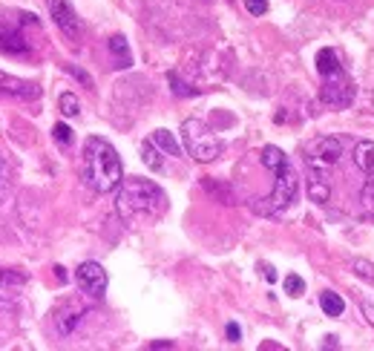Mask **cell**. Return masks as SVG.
I'll return each instance as SVG.
<instances>
[{
	"mask_svg": "<svg viewBox=\"0 0 374 351\" xmlns=\"http://www.w3.org/2000/svg\"><path fill=\"white\" fill-rule=\"evenodd\" d=\"M116 210L124 222L159 219V216H164V210H168V193H164L156 181L130 176L118 185Z\"/></svg>",
	"mask_w": 374,
	"mask_h": 351,
	"instance_id": "obj_1",
	"label": "cell"
},
{
	"mask_svg": "<svg viewBox=\"0 0 374 351\" xmlns=\"http://www.w3.org/2000/svg\"><path fill=\"white\" fill-rule=\"evenodd\" d=\"M84 181L95 193H113L124 181V167L107 138L92 135L84 144Z\"/></svg>",
	"mask_w": 374,
	"mask_h": 351,
	"instance_id": "obj_2",
	"label": "cell"
},
{
	"mask_svg": "<svg viewBox=\"0 0 374 351\" xmlns=\"http://www.w3.org/2000/svg\"><path fill=\"white\" fill-rule=\"evenodd\" d=\"M182 144L187 150V156L199 164H207L222 156V142L219 135L207 127L202 118H187L182 124Z\"/></svg>",
	"mask_w": 374,
	"mask_h": 351,
	"instance_id": "obj_3",
	"label": "cell"
},
{
	"mask_svg": "<svg viewBox=\"0 0 374 351\" xmlns=\"http://www.w3.org/2000/svg\"><path fill=\"white\" fill-rule=\"evenodd\" d=\"M323 83H320V98H323V104L325 107H334V109H345L351 101H354V81L345 75V69L337 66V69H331V73L320 75Z\"/></svg>",
	"mask_w": 374,
	"mask_h": 351,
	"instance_id": "obj_4",
	"label": "cell"
},
{
	"mask_svg": "<svg viewBox=\"0 0 374 351\" xmlns=\"http://www.w3.org/2000/svg\"><path fill=\"white\" fill-rule=\"evenodd\" d=\"M276 181H273V190L268 196V207H265V213H276V210H285L288 205H294L297 199V187H299V181L294 176V170H291V161H285L280 170H273Z\"/></svg>",
	"mask_w": 374,
	"mask_h": 351,
	"instance_id": "obj_5",
	"label": "cell"
},
{
	"mask_svg": "<svg viewBox=\"0 0 374 351\" xmlns=\"http://www.w3.org/2000/svg\"><path fill=\"white\" fill-rule=\"evenodd\" d=\"M340 156H343V142H340V138L320 135V138H314V142L308 144L306 164H314V167H323V170H328V167L340 164Z\"/></svg>",
	"mask_w": 374,
	"mask_h": 351,
	"instance_id": "obj_6",
	"label": "cell"
},
{
	"mask_svg": "<svg viewBox=\"0 0 374 351\" xmlns=\"http://www.w3.org/2000/svg\"><path fill=\"white\" fill-rule=\"evenodd\" d=\"M75 283H78V288L84 294L101 300L107 294V271L101 268L98 262H81L78 271H75Z\"/></svg>",
	"mask_w": 374,
	"mask_h": 351,
	"instance_id": "obj_7",
	"label": "cell"
},
{
	"mask_svg": "<svg viewBox=\"0 0 374 351\" xmlns=\"http://www.w3.org/2000/svg\"><path fill=\"white\" fill-rule=\"evenodd\" d=\"M46 9H49L52 21L58 23V29L66 38H72V40L81 38V21H78V15L72 12V6H69L66 0H46Z\"/></svg>",
	"mask_w": 374,
	"mask_h": 351,
	"instance_id": "obj_8",
	"label": "cell"
},
{
	"mask_svg": "<svg viewBox=\"0 0 374 351\" xmlns=\"http://www.w3.org/2000/svg\"><path fill=\"white\" fill-rule=\"evenodd\" d=\"M306 167H308V199L314 205H328V199H331L328 173L323 167H314V164H306Z\"/></svg>",
	"mask_w": 374,
	"mask_h": 351,
	"instance_id": "obj_9",
	"label": "cell"
},
{
	"mask_svg": "<svg viewBox=\"0 0 374 351\" xmlns=\"http://www.w3.org/2000/svg\"><path fill=\"white\" fill-rule=\"evenodd\" d=\"M0 92L23 98V101H32V98L40 95V87H35V83H29V81H21V78H12L6 73H0Z\"/></svg>",
	"mask_w": 374,
	"mask_h": 351,
	"instance_id": "obj_10",
	"label": "cell"
},
{
	"mask_svg": "<svg viewBox=\"0 0 374 351\" xmlns=\"http://www.w3.org/2000/svg\"><path fill=\"white\" fill-rule=\"evenodd\" d=\"M81 317H84V308L81 305H72V302H66L61 311H58V317H55V326H58V334H72V328L81 322Z\"/></svg>",
	"mask_w": 374,
	"mask_h": 351,
	"instance_id": "obj_11",
	"label": "cell"
},
{
	"mask_svg": "<svg viewBox=\"0 0 374 351\" xmlns=\"http://www.w3.org/2000/svg\"><path fill=\"white\" fill-rule=\"evenodd\" d=\"M354 164L363 173H374V142H360L354 147Z\"/></svg>",
	"mask_w": 374,
	"mask_h": 351,
	"instance_id": "obj_12",
	"label": "cell"
},
{
	"mask_svg": "<svg viewBox=\"0 0 374 351\" xmlns=\"http://www.w3.org/2000/svg\"><path fill=\"white\" fill-rule=\"evenodd\" d=\"M360 210L366 216H374V173H366V181L360 187Z\"/></svg>",
	"mask_w": 374,
	"mask_h": 351,
	"instance_id": "obj_13",
	"label": "cell"
},
{
	"mask_svg": "<svg viewBox=\"0 0 374 351\" xmlns=\"http://www.w3.org/2000/svg\"><path fill=\"white\" fill-rule=\"evenodd\" d=\"M153 142L168 153V156H182V144L176 142V135L170 133V130H156L153 133Z\"/></svg>",
	"mask_w": 374,
	"mask_h": 351,
	"instance_id": "obj_14",
	"label": "cell"
},
{
	"mask_svg": "<svg viewBox=\"0 0 374 351\" xmlns=\"http://www.w3.org/2000/svg\"><path fill=\"white\" fill-rule=\"evenodd\" d=\"M142 161L150 167V170H156V173L164 167L161 153H159V144H156V142H144V144H142Z\"/></svg>",
	"mask_w": 374,
	"mask_h": 351,
	"instance_id": "obj_15",
	"label": "cell"
},
{
	"mask_svg": "<svg viewBox=\"0 0 374 351\" xmlns=\"http://www.w3.org/2000/svg\"><path fill=\"white\" fill-rule=\"evenodd\" d=\"M337 66H343L340 64V58H337V52L334 49H320L317 52V73L320 75H325V73H331V69H337Z\"/></svg>",
	"mask_w": 374,
	"mask_h": 351,
	"instance_id": "obj_16",
	"label": "cell"
},
{
	"mask_svg": "<svg viewBox=\"0 0 374 351\" xmlns=\"http://www.w3.org/2000/svg\"><path fill=\"white\" fill-rule=\"evenodd\" d=\"M288 161V156H285V153L280 150V147H273V144H268L265 150H262V164H265L268 167V170L273 173V170H280V167Z\"/></svg>",
	"mask_w": 374,
	"mask_h": 351,
	"instance_id": "obj_17",
	"label": "cell"
},
{
	"mask_svg": "<svg viewBox=\"0 0 374 351\" xmlns=\"http://www.w3.org/2000/svg\"><path fill=\"white\" fill-rule=\"evenodd\" d=\"M109 52H113L116 58H118L116 66H130V47H127V40H124L121 35L109 38Z\"/></svg>",
	"mask_w": 374,
	"mask_h": 351,
	"instance_id": "obj_18",
	"label": "cell"
},
{
	"mask_svg": "<svg viewBox=\"0 0 374 351\" xmlns=\"http://www.w3.org/2000/svg\"><path fill=\"white\" fill-rule=\"evenodd\" d=\"M320 305H323V311H325L328 317H340V314L345 311L343 297H337V294H331V291H325L323 297H320Z\"/></svg>",
	"mask_w": 374,
	"mask_h": 351,
	"instance_id": "obj_19",
	"label": "cell"
},
{
	"mask_svg": "<svg viewBox=\"0 0 374 351\" xmlns=\"http://www.w3.org/2000/svg\"><path fill=\"white\" fill-rule=\"evenodd\" d=\"M58 107H61L64 118H78V112H81V104H78V98L72 92H61L58 95Z\"/></svg>",
	"mask_w": 374,
	"mask_h": 351,
	"instance_id": "obj_20",
	"label": "cell"
},
{
	"mask_svg": "<svg viewBox=\"0 0 374 351\" xmlns=\"http://www.w3.org/2000/svg\"><path fill=\"white\" fill-rule=\"evenodd\" d=\"M349 268H351L360 279H369V283H374V265H371L369 259H351Z\"/></svg>",
	"mask_w": 374,
	"mask_h": 351,
	"instance_id": "obj_21",
	"label": "cell"
},
{
	"mask_svg": "<svg viewBox=\"0 0 374 351\" xmlns=\"http://www.w3.org/2000/svg\"><path fill=\"white\" fill-rule=\"evenodd\" d=\"M285 291L291 294V297H302V291H306V283H302V276L288 274V276H285Z\"/></svg>",
	"mask_w": 374,
	"mask_h": 351,
	"instance_id": "obj_22",
	"label": "cell"
},
{
	"mask_svg": "<svg viewBox=\"0 0 374 351\" xmlns=\"http://www.w3.org/2000/svg\"><path fill=\"white\" fill-rule=\"evenodd\" d=\"M52 135H55V142H58L61 147H69V144H72V130H69L66 124H55V127H52Z\"/></svg>",
	"mask_w": 374,
	"mask_h": 351,
	"instance_id": "obj_23",
	"label": "cell"
},
{
	"mask_svg": "<svg viewBox=\"0 0 374 351\" xmlns=\"http://www.w3.org/2000/svg\"><path fill=\"white\" fill-rule=\"evenodd\" d=\"M168 81H170V87H173V92H176V95H196V90H193L190 83H185V81L178 78L176 73H170V75H168Z\"/></svg>",
	"mask_w": 374,
	"mask_h": 351,
	"instance_id": "obj_24",
	"label": "cell"
},
{
	"mask_svg": "<svg viewBox=\"0 0 374 351\" xmlns=\"http://www.w3.org/2000/svg\"><path fill=\"white\" fill-rule=\"evenodd\" d=\"M245 9L259 18V15H265L268 12V0H245Z\"/></svg>",
	"mask_w": 374,
	"mask_h": 351,
	"instance_id": "obj_25",
	"label": "cell"
},
{
	"mask_svg": "<svg viewBox=\"0 0 374 351\" xmlns=\"http://www.w3.org/2000/svg\"><path fill=\"white\" fill-rule=\"evenodd\" d=\"M66 69H69V75H75V78H78L81 83H84V87H87V90H92V78H90V75L84 73V69H78V66H72V64H69Z\"/></svg>",
	"mask_w": 374,
	"mask_h": 351,
	"instance_id": "obj_26",
	"label": "cell"
},
{
	"mask_svg": "<svg viewBox=\"0 0 374 351\" xmlns=\"http://www.w3.org/2000/svg\"><path fill=\"white\" fill-rule=\"evenodd\" d=\"M360 311H363V317L369 320V326L374 328V302L371 300H360Z\"/></svg>",
	"mask_w": 374,
	"mask_h": 351,
	"instance_id": "obj_27",
	"label": "cell"
},
{
	"mask_svg": "<svg viewBox=\"0 0 374 351\" xmlns=\"http://www.w3.org/2000/svg\"><path fill=\"white\" fill-rule=\"evenodd\" d=\"M239 337H242V331H239L237 322H228V340L230 343H239Z\"/></svg>",
	"mask_w": 374,
	"mask_h": 351,
	"instance_id": "obj_28",
	"label": "cell"
},
{
	"mask_svg": "<svg viewBox=\"0 0 374 351\" xmlns=\"http://www.w3.org/2000/svg\"><path fill=\"white\" fill-rule=\"evenodd\" d=\"M262 274H265L268 283H276V271L271 268V265H262Z\"/></svg>",
	"mask_w": 374,
	"mask_h": 351,
	"instance_id": "obj_29",
	"label": "cell"
},
{
	"mask_svg": "<svg viewBox=\"0 0 374 351\" xmlns=\"http://www.w3.org/2000/svg\"><path fill=\"white\" fill-rule=\"evenodd\" d=\"M55 276H58V279H61V283H66V271L61 268V265H58V268H55Z\"/></svg>",
	"mask_w": 374,
	"mask_h": 351,
	"instance_id": "obj_30",
	"label": "cell"
},
{
	"mask_svg": "<svg viewBox=\"0 0 374 351\" xmlns=\"http://www.w3.org/2000/svg\"><path fill=\"white\" fill-rule=\"evenodd\" d=\"M153 348H173V343H168V340H159V343H153Z\"/></svg>",
	"mask_w": 374,
	"mask_h": 351,
	"instance_id": "obj_31",
	"label": "cell"
}]
</instances>
